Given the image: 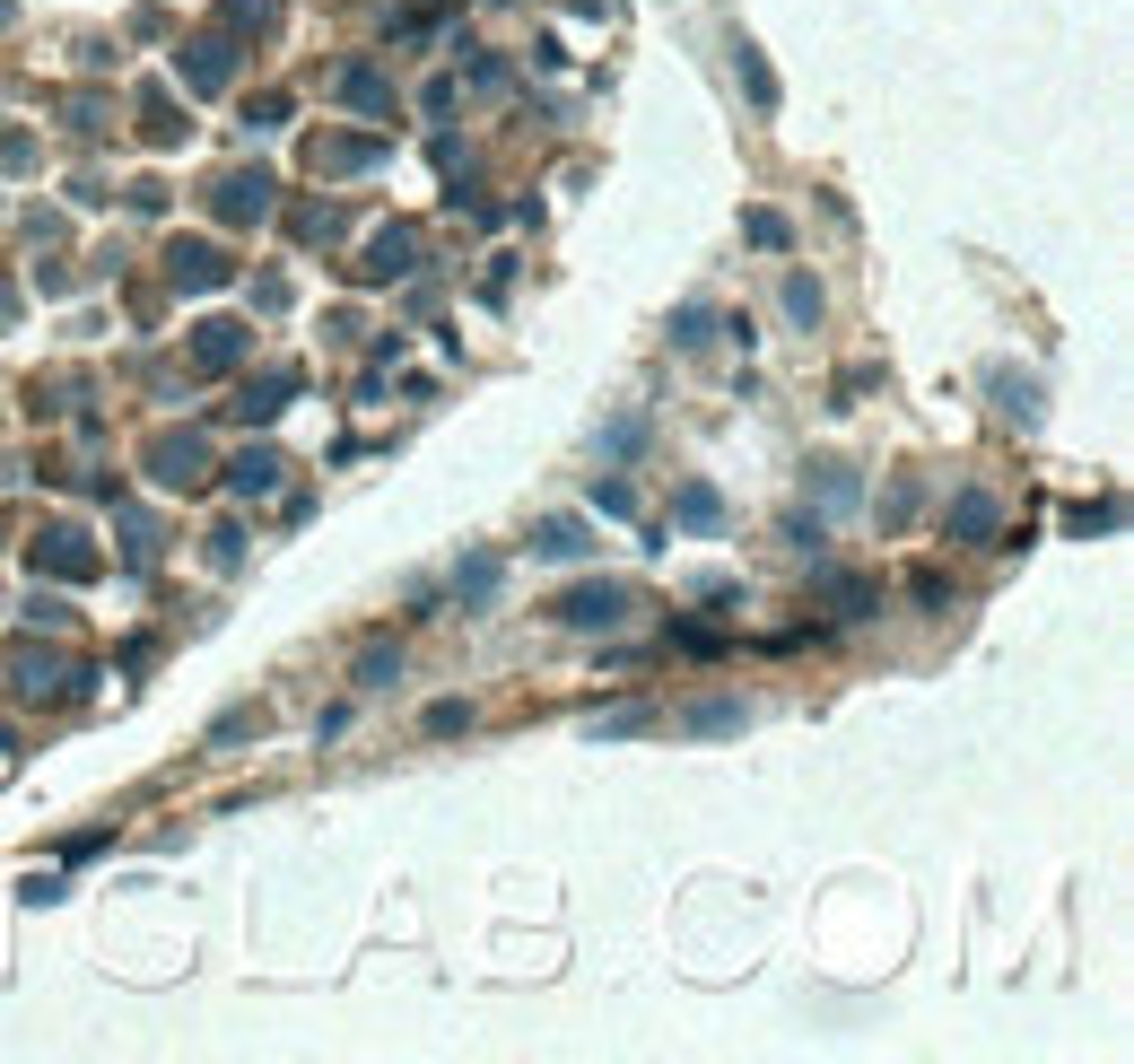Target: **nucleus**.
<instances>
[{
  "label": "nucleus",
  "mask_w": 1134,
  "mask_h": 1064,
  "mask_svg": "<svg viewBox=\"0 0 1134 1064\" xmlns=\"http://www.w3.org/2000/svg\"><path fill=\"white\" fill-rule=\"evenodd\" d=\"M619 611H629V594H619V584H584V594L559 602V619H576V629H611Z\"/></svg>",
  "instance_id": "f257e3e1"
},
{
  "label": "nucleus",
  "mask_w": 1134,
  "mask_h": 1064,
  "mask_svg": "<svg viewBox=\"0 0 1134 1064\" xmlns=\"http://www.w3.org/2000/svg\"><path fill=\"white\" fill-rule=\"evenodd\" d=\"M533 549H541V559H576V549H584V532H576V524H551Z\"/></svg>",
  "instance_id": "f03ea898"
},
{
  "label": "nucleus",
  "mask_w": 1134,
  "mask_h": 1064,
  "mask_svg": "<svg viewBox=\"0 0 1134 1064\" xmlns=\"http://www.w3.org/2000/svg\"><path fill=\"white\" fill-rule=\"evenodd\" d=\"M271 481H280V463H271V454H245V463H236V489H271Z\"/></svg>",
  "instance_id": "7ed1b4c3"
}]
</instances>
